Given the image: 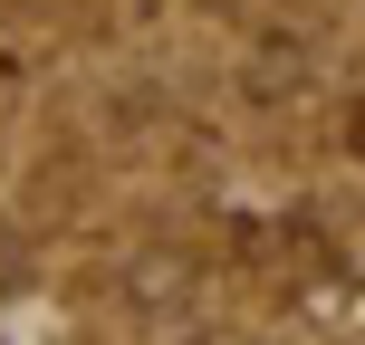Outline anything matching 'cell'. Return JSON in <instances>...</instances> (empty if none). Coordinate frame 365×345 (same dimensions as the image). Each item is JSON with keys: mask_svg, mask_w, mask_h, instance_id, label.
<instances>
[{"mask_svg": "<svg viewBox=\"0 0 365 345\" xmlns=\"http://www.w3.org/2000/svg\"><path fill=\"white\" fill-rule=\"evenodd\" d=\"M182 288H192V269H182V259H173V269H145V278H125V297H135V307H173Z\"/></svg>", "mask_w": 365, "mask_h": 345, "instance_id": "cell-1", "label": "cell"}, {"mask_svg": "<svg viewBox=\"0 0 365 345\" xmlns=\"http://www.w3.org/2000/svg\"><path fill=\"white\" fill-rule=\"evenodd\" d=\"M346 144H356V154H365V96H356V115H346Z\"/></svg>", "mask_w": 365, "mask_h": 345, "instance_id": "cell-2", "label": "cell"}]
</instances>
